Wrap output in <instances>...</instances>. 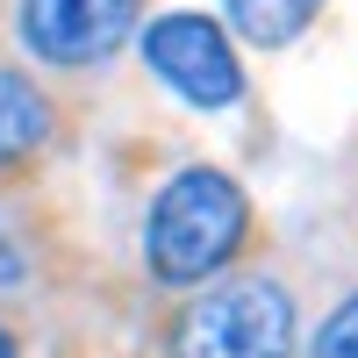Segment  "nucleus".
I'll return each mask as SVG.
<instances>
[{"label": "nucleus", "mask_w": 358, "mask_h": 358, "mask_svg": "<svg viewBox=\"0 0 358 358\" xmlns=\"http://www.w3.org/2000/svg\"><path fill=\"white\" fill-rule=\"evenodd\" d=\"M315 8H322V0H229L236 29H244L251 43H287V36H301Z\"/></svg>", "instance_id": "nucleus-6"}, {"label": "nucleus", "mask_w": 358, "mask_h": 358, "mask_svg": "<svg viewBox=\"0 0 358 358\" xmlns=\"http://www.w3.org/2000/svg\"><path fill=\"white\" fill-rule=\"evenodd\" d=\"M0 358H15V344H8V330H0Z\"/></svg>", "instance_id": "nucleus-8"}, {"label": "nucleus", "mask_w": 358, "mask_h": 358, "mask_svg": "<svg viewBox=\"0 0 358 358\" xmlns=\"http://www.w3.org/2000/svg\"><path fill=\"white\" fill-rule=\"evenodd\" d=\"M50 129V108L36 101V86H22L15 72H0V165L8 158H29Z\"/></svg>", "instance_id": "nucleus-5"}, {"label": "nucleus", "mask_w": 358, "mask_h": 358, "mask_svg": "<svg viewBox=\"0 0 358 358\" xmlns=\"http://www.w3.org/2000/svg\"><path fill=\"white\" fill-rule=\"evenodd\" d=\"M236 236H244V194H236V179L201 165V172H179L158 194L151 229H143V251H151V273L165 287H187V280L215 273V265L236 251Z\"/></svg>", "instance_id": "nucleus-1"}, {"label": "nucleus", "mask_w": 358, "mask_h": 358, "mask_svg": "<svg viewBox=\"0 0 358 358\" xmlns=\"http://www.w3.org/2000/svg\"><path fill=\"white\" fill-rule=\"evenodd\" d=\"M315 358H358V294L322 322V337H315Z\"/></svg>", "instance_id": "nucleus-7"}, {"label": "nucleus", "mask_w": 358, "mask_h": 358, "mask_svg": "<svg viewBox=\"0 0 358 358\" xmlns=\"http://www.w3.org/2000/svg\"><path fill=\"white\" fill-rule=\"evenodd\" d=\"M143 57H151V72H158L165 86H179L194 108H229L236 94H244V72H236L222 29L201 22V15H165V22H151Z\"/></svg>", "instance_id": "nucleus-3"}, {"label": "nucleus", "mask_w": 358, "mask_h": 358, "mask_svg": "<svg viewBox=\"0 0 358 358\" xmlns=\"http://www.w3.org/2000/svg\"><path fill=\"white\" fill-rule=\"evenodd\" d=\"M294 351V308L273 280H229L179 315L172 358H287Z\"/></svg>", "instance_id": "nucleus-2"}, {"label": "nucleus", "mask_w": 358, "mask_h": 358, "mask_svg": "<svg viewBox=\"0 0 358 358\" xmlns=\"http://www.w3.org/2000/svg\"><path fill=\"white\" fill-rule=\"evenodd\" d=\"M136 0H22V36L50 65H94L129 36Z\"/></svg>", "instance_id": "nucleus-4"}]
</instances>
